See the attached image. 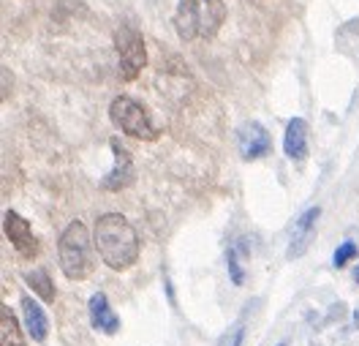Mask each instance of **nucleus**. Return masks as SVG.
I'll return each instance as SVG.
<instances>
[{"label":"nucleus","instance_id":"nucleus-18","mask_svg":"<svg viewBox=\"0 0 359 346\" xmlns=\"http://www.w3.org/2000/svg\"><path fill=\"white\" fill-rule=\"evenodd\" d=\"M354 281H357V283H359V268H357V270H354Z\"/></svg>","mask_w":359,"mask_h":346},{"label":"nucleus","instance_id":"nucleus-16","mask_svg":"<svg viewBox=\"0 0 359 346\" xmlns=\"http://www.w3.org/2000/svg\"><path fill=\"white\" fill-rule=\"evenodd\" d=\"M357 251H359L357 243H351V240H349V243H343V246L335 251V257H332V265H335V268H346V265H349L354 257H357Z\"/></svg>","mask_w":359,"mask_h":346},{"label":"nucleus","instance_id":"nucleus-9","mask_svg":"<svg viewBox=\"0 0 359 346\" xmlns=\"http://www.w3.org/2000/svg\"><path fill=\"white\" fill-rule=\"evenodd\" d=\"M109 147H112V153H115V166H112V172L101 180V188H104V191H123V188H128V186L134 183V177H137V172H134V158H131V153H128L117 139H112Z\"/></svg>","mask_w":359,"mask_h":346},{"label":"nucleus","instance_id":"nucleus-7","mask_svg":"<svg viewBox=\"0 0 359 346\" xmlns=\"http://www.w3.org/2000/svg\"><path fill=\"white\" fill-rule=\"evenodd\" d=\"M3 232H5V237H8V243L19 251V257H25V259H33L36 254H38V240L33 237V232H30V224L19 215V213H14V210H5V215H3Z\"/></svg>","mask_w":359,"mask_h":346},{"label":"nucleus","instance_id":"nucleus-10","mask_svg":"<svg viewBox=\"0 0 359 346\" xmlns=\"http://www.w3.org/2000/svg\"><path fill=\"white\" fill-rule=\"evenodd\" d=\"M87 308H90V325H93V330H101L106 336H115L120 330V316L112 311V305H109V300H106L104 292H95L90 297Z\"/></svg>","mask_w":359,"mask_h":346},{"label":"nucleus","instance_id":"nucleus-20","mask_svg":"<svg viewBox=\"0 0 359 346\" xmlns=\"http://www.w3.org/2000/svg\"><path fill=\"white\" fill-rule=\"evenodd\" d=\"M278 346H288V344H286V341H283V344H278Z\"/></svg>","mask_w":359,"mask_h":346},{"label":"nucleus","instance_id":"nucleus-3","mask_svg":"<svg viewBox=\"0 0 359 346\" xmlns=\"http://www.w3.org/2000/svg\"><path fill=\"white\" fill-rule=\"evenodd\" d=\"M93 243L90 232L82 221H71L60 240H58V257H60V268L66 278L71 281H84L93 273Z\"/></svg>","mask_w":359,"mask_h":346},{"label":"nucleus","instance_id":"nucleus-13","mask_svg":"<svg viewBox=\"0 0 359 346\" xmlns=\"http://www.w3.org/2000/svg\"><path fill=\"white\" fill-rule=\"evenodd\" d=\"M0 346H25L19 322L8 305H0Z\"/></svg>","mask_w":359,"mask_h":346},{"label":"nucleus","instance_id":"nucleus-17","mask_svg":"<svg viewBox=\"0 0 359 346\" xmlns=\"http://www.w3.org/2000/svg\"><path fill=\"white\" fill-rule=\"evenodd\" d=\"M242 338H245V327H242V322H237L218 338V346H242Z\"/></svg>","mask_w":359,"mask_h":346},{"label":"nucleus","instance_id":"nucleus-11","mask_svg":"<svg viewBox=\"0 0 359 346\" xmlns=\"http://www.w3.org/2000/svg\"><path fill=\"white\" fill-rule=\"evenodd\" d=\"M283 153L291 161H305L308 158V123L302 118H291L283 137Z\"/></svg>","mask_w":359,"mask_h":346},{"label":"nucleus","instance_id":"nucleus-4","mask_svg":"<svg viewBox=\"0 0 359 346\" xmlns=\"http://www.w3.org/2000/svg\"><path fill=\"white\" fill-rule=\"evenodd\" d=\"M109 118L112 123L134 139H142V142H152L158 139V129L152 126L147 109H144L139 101L128 98V96H117L112 104H109Z\"/></svg>","mask_w":359,"mask_h":346},{"label":"nucleus","instance_id":"nucleus-6","mask_svg":"<svg viewBox=\"0 0 359 346\" xmlns=\"http://www.w3.org/2000/svg\"><path fill=\"white\" fill-rule=\"evenodd\" d=\"M237 144H240V155L245 161H259V158L273 153V139L267 134V129L262 123H256V120H248V123L240 126Z\"/></svg>","mask_w":359,"mask_h":346},{"label":"nucleus","instance_id":"nucleus-14","mask_svg":"<svg viewBox=\"0 0 359 346\" xmlns=\"http://www.w3.org/2000/svg\"><path fill=\"white\" fill-rule=\"evenodd\" d=\"M25 281L30 283V289L44 300V303H52L55 297H58V292H55V283H52V278L47 270H30V273H25Z\"/></svg>","mask_w":359,"mask_h":346},{"label":"nucleus","instance_id":"nucleus-19","mask_svg":"<svg viewBox=\"0 0 359 346\" xmlns=\"http://www.w3.org/2000/svg\"><path fill=\"white\" fill-rule=\"evenodd\" d=\"M354 325H357V327H359V314H357V316H354Z\"/></svg>","mask_w":359,"mask_h":346},{"label":"nucleus","instance_id":"nucleus-1","mask_svg":"<svg viewBox=\"0 0 359 346\" xmlns=\"http://www.w3.org/2000/svg\"><path fill=\"white\" fill-rule=\"evenodd\" d=\"M95 251L112 270H128L139 259V235L120 213H104L93 229Z\"/></svg>","mask_w":359,"mask_h":346},{"label":"nucleus","instance_id":"nucleus-8","mask_svg":"<svg viewBox=\"0 0 359 346\" xmlns=\"http://www.w3.org/2000/svg\"><path fill=\"white\" fill-rule=\"evenodd\" d=\"M321 215V208H308L291 226V237H288L286 259H299L308 254L313 237H316V221Z\"/></svg>","mask_w":359,"mask_h":346},{"label":"nucleus","instance_id":"nucleus-15","mask_svg":"<svg viewBox=\"0 0 359 346\" xmlns=\"http://www.w3.org/2000/svg\"><path fill=\"white\" fill-rule=\"evenodd\" d=\"M226 268H229V276H231V281H234L237 286L245 281L242 265H240V246H231V248L226 251Z\"/></svg>","mask_w":359,"mask_h":346},{"label":"nucleus","instance_id":"nucleus-12","mask_svg":"<svg viewBox=\"0 0 359 346\" xmlns=\"http://www.w3.org/2000/svg\"><path fill=\"white\" fill-rule=\"evenodd\" d=\"M22 314H25V330H27V336H30L33 341L44 344V341H47V333H49V319H47L44 308H41L36 300L22 297Z\"/></svg>","mask_w":359,"mask_h":346},{"label":"nucleus","instance_id":"nucleus-2","mask_svg":"<svg viewBox=\"0 0 359 346\" xmlns=\"http://www.w3.org/2000/svg\"><path fill=\"white\" fill-rule=\"evenodd\" d=\"M226 19L223 0H180L174 11V30L183 41L213 39Z\"/></svg>","mask_w":359,"mask_h":346},{"label":"nucleus","instance_id":"nucleus-5","mask_svg":"<svg viewBox=\"0 0 359 346\" xmlns=\"http://www.w3.org/2000/svg\"><path fill=\"white\" fill-rule=\"evenodd\" d=\"M115 47H117V61H120V74L126 82L137 79L147 66V47L139 33V28H134L131 22L117 25L115 30Z\"/></svg>","mask_w":359,"mask_h":346}]
</instances>
